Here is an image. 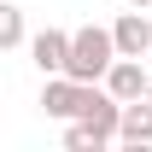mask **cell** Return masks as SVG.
<instances>
[{
  "instance_id": "obj_1",
  "label": "cell",
  "mask_w": 152,
  "mask_h": 152,
  "mask_svg": "<svg viewBox=\"0 0 152 152\" xmlns=\"http://www.w3.org/2000/svg\"><path fill=\"white\" fill-rule=\"evenodd\" d=\"M111 64H117V35L111 29H99V23L70 29V64H64V76H76V82H105Z\"/></svg>"
},
{
  "instance_id": "obj_2",
  "label": "cell",
  "mask_w": 152,
  "mask_h": 152,
  "mask_svg": "<svg viewBox=\"0 0 152 152\" xmlns=\"http://www.w3.org/2000/svg\"><path fill=\"white\" fill-rule=\"evenodd\" d=\"M82 105H88V82H76V76H64V70L41 82V111H47V117L76 123V117H82Z\"/></svg>"
},
{
  "instance_id": "obj_3",
  "label": "cell",
  "mask_w": 152,
  "mask_h": 152,
  "mask_svg": "<svg viewBox=\"0 0 152 152\" xmlns=\"http://www.w3.org/2000/svg\"><path fill=\"white\" fill-rule=\"evenodd\" d=\"M111 35H117V53L123 58H146L152 53V18L140 12V6H129V12L111 23Z\"/></svg>"
},
{
  "instance_id": "obj_4",
  "label": "cell",
  "mask_w": 152,
  "mask_h": 152,
  "mask_svg": "<svg viewBox=\"0 0 152 152\" xmlns=\"http://www.w3.org/2000/svg\"><path fill=\"white\" fill-rule=\"evenodd\" d=\"M105 88H111L123 105H129V99H146V88H152V70L140 64V58H123V53H117V64L105 70Z\"/></svg>"
},
{
  "instance_id": "obj_5",
  "label": "cell",
  "mask_w": 152,
  "mask_h": 152,
  "mask_svg": "<svg viewBox=\"0 0 152 152\" xmlns=\"http://www.w3.org/2000/svg\"><path fill=\"white\" fill-rule=\"evenodd\" d=\"M29 58H35L41 76H58L70 64V29H41V35H29Z\"/></svg>"
},
{
  "instance_id": "obj_6",
  "label": "cell",
  "mask_w": 152,
  "mask_h": 152,
  "mask_svg": "<svg viewBox=\"0 0 152 152\" xmlns=\"http://www.w3.org/2000/svg\"><path fill=\"white\" fill-rule=\"evenodd\" d=\"M117 140H123V146H152V99H129V105H123Z\"/></svg>"
},
{
  "instance_id": "obj_7",
  "label": "cell",
  "mask_w": 152,
  "mask_h": 152,
  "mask_svg": "<svg viewBox=\"0 0 152 152\" xmlns=\"http://www.w3.org/2000/svg\"><path fill=\"white\" fill-rule=\"evenodd\" d=\"M23 41H29V23H23V6H12V0H6V6H0V47H6V53H18Z\"/></svg>"
},
{
  "instance_id": "obj_8",
  "label": "cell",
  "mask_w": 152,
  "mask_h": 152,
  "mask_svg": "<svg viewBox=\"0 0 152 152\" xmlns=\"http://www.w3.org/2000/svg\"><path fill=\"white\" fill-rule=\"evenodd\" d=\"M105 146H111V134H99L94 123H82V117L64 129V152H105Z\"/></svg>"
},
{
  "instance_id": "obj_9",
  "label": "cell",
  "mask_w": 152,
  "mask_h": 152,
  "mask_svg": "<svg viewBox=\"0 0 152 152\" xmlns=\"http://www.w3.org/2000/svg\"><path fill=\"white\" fill-rule=\"evenodd\" d=\"M129 6H140V12H152V0H129Z\"/></svg>"
},
{
  "instance_id": "obj_10",
  "label": "cell",
  "mask_w": 152,
  "mask_h": 152,
  "mask_svg": "<svg viewBox=\"0 0 152 152\" xmlns=\"http://www.w3.org/2000/svg\"><path fill=\"white\" fill-rule=\"evenodd\" d=\"M146 99H152V88H146Z\"/></svg>"
},
{
  "instance_id": "obj_11",
  "label": "cell",
  "mask_w": 152,
  "mask_h": 152,
  "mask_svg": "<svg viewBox=\"0 0 152 152\" xmlns=\"http://www.w3.org/2000/svg\"><path fill=\"white\" fill-rule=\"evenodd\" d=\"M146 58H152V53H146Z\"/></svg>"
}]
</instances>
